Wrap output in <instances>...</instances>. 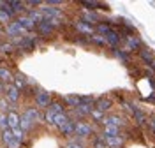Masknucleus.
Here are the masks:
<instances>
[{
	"instance_id": "f257e3e1",
	"label": "nucleus",
	"mask_w": 155,
	"mask_h": 148,
	"mask_svg": "<svg viewBox=\"0 0 155 148\" xmlns=\"http://www.w3.org/2000/svg\"><path fill=\"white\" fill-rule=\"evenodd\" d=\"M94 134V127L88 122H74V136L81 139H87Z\"/></svg>"
},
{
	"instance_id": "f03ea898",
	"label": "nucleus",
	"mask_w": 155,
	"mask_h": 148,
	"mask_svg": "<svg viewBox=\"0 0 155 148\" xmlns=\"http://www.w3.org/2000/svg\"><path fill=\"white\" fill-rule=\"evenodd\" d=\"M4 99L7 102H12L16 104L19 100V90L14 87V85H4Z\"/></svg>"
},
{
	"instance_id": "7ed1b4c3",
	"label": "nucleus",
	"mask_w": 155,
	"mask_h": 148,
	"mask_svg": "<svg viewBox=\"0 0 155 148\" xmlns=\"http://www.w3.org/2000/svg\"><path fill=\"white\" fill-rule=\"evenodd\" d=\"M0 139H2V143H4L7 148H19V146H21L18 141L14 139L11 129H5V130H2V132H0Z\"/></svg>"
},
{
	"instance_id": "20e7f679",
	"label": "nucleus",
	"mask_w": 155,
	"mask_h": 148,
	"mask_svg": "<svg viewBox=\"0 0 155 148\" xmlns=\"http://www.w3.org/2000/svg\"><path fill=\"white\" fill-rule=\"evenodd\" d=\"M23 117L28 120V122H32V123H35V122H39V120L42 118V115L39 113V109L35 108V106L25 108V111H23Z\"/></svg>"
},
{
	"instance_id": "39448f33",
	"label": "nucleus",
	"mask_w": 155,
	"mask_h": 148,
	"mask_svg": "<svg viewBox=\"0 0 155 148\" xmlns=\"http://www.w3.org/2000/svg\"><path fill=\"white\" fill-rule=\"evenodd\" d=\"M35 104H37V108H49L51 95H49L48 92H39L37 95H35Z\"/></svg>"
},
{
	"instance_id": "423d86ee",
	"label": "nucleus",
	"mask_w": 155,
	"mask_h": 148,
	"mask_svg": "<svg viewBox=\"0 0 155 148\" xmlns=\"http://www.w3.org/2000/svg\"><path fill=\"white\" fill-rule=\"evenodd\" d=\"M102 125H109V127H122L124 125V118L118 117V115H109V117H104L102 118Z\"/></svg>"
},
{
	"instance_id": "0eeeda50",
	"label": "nucleus",
	"mask_w": 155,
	"mask_h": 148,
	"mask_svg": "<svg viewBox=\"0 0 155 148\" xmlns=\"http://www.w3.org/2000/svg\"><path fill=\"white\" fill-rule=\"evenodd\" d=\"M5 117H7V127H9L11 130L19 127V113H16V111L9 109V111L5 113Z\"/></svg>"
},
{
	"instance_id": "6e6552de",
	"label": "nucleus",
	"mask_w": 155,
	"mask_h": 148,
	"mask_svg": "<svg viewBox=\"0 0 155 148\" xmlns=\"http://www.w3.org/2000/svg\"><path fill=\"white\" fill-rule=\"evenodd\" d=\"M101 139L104 141L106 148H120L124 145V138L122 136H116V138H106V136H101Z\"/></svg>"
},
{
	"instance_id": "1a4fd4ad",
	"label": "nucleus",
	"mask_w": 155,
	"mask_h": 148,
	"mask_svg": "<svg viewBox=\"0 0 155 148\" xmlns=\"http://www.w3.org/2000/svg\"><path fill=\"white\" fill-rule=\"evenodd\" d=\"M111 106H113V102H111V99H106V97H101V99H97V102H95V108L97 111H101V113H106L107 109H111Z\"/></svg>"
},
{
	"instance_id": "9d476101",
	"label": "nucleus",
	"mask_w": 155,
	"mask_h": 148,
	"mask_svg": "<svg viewBox=\"0 0 155 148\" xmlns=\"http://www.w3.org/2000/svg\"><path fill=\"white\" fill-rule=\"evenodd\" d=\"M5 32L9 34L11 37H19V35H21V34H23L25 30L21 28V27H19V25L16 23V21H11L9 25L5 27Z\"/></svg>"
},
{
	"instance_id": "9b49d317",
	"label": "nucleus",
	"mask_w": 155,
	"mask_h": 148,
	"mask_svg": "<svg viewBox=\"0 0 155 148\" xmlns=\"http://www.w3.org/2000/svg\"><path fill=\"white\" fill-rule=\"evenodd\" d=\"M69 122H71V117H69L67 113H58V115H55V122H53V125H57L58 129L65 127Z\"/></svg>"
},
{
	"instance_id": "f8f14e48",
	"label": "nucleus",
	"mask_w": 155,
	"mask_h": 148,
	"mask_svg": "<svg viewBox=\"0 0 155 148\" xmlns=\"http://www.w3.org/2000/svg\"><path fill=\"white\" fill-rule=\"evenodd\" d=\"M16 23H18V25H19V27H21L23 30H25V32H28V30H32L34 27H35V25L30 21L28 16H19L18 20H16Z\"/></svg>"
},
{
	"instance_id": "ddd939ff",
	"label": "nucleus",
	"mask_w": 155,
	"mask_h": 148,
	"mask_svg": "<svg viewBox=\"0 0 155 148\" xmlns=\"http://www.w3.org/2000/svg\"><path fill=\"white\" fill-rule=\"evenodd\" d=\"M101 136H106V138H116V136H122V134H120V129H118V127H109V125H104Z\"/></svg>"
},
{
	"instance_id": "4468645a",
	"label": "nucleus",
	"mask_w": 155,
	"mask_h": 148,
	"mask_svg": "<svg viewBox=\"0 0 155 148\" xmlns=\"http://www.w3.org/2000/svg\"><path fill=\"white\" fill-rule=\"evenodd\" d=\"M104 39H106V44H111V46H116L118 42H120V35L113 32V30H109L106 35H104Z\"/></svg>"
},
{
	"instance_id": "2eb2a0df",
	"label": "nucleus",
	"mask_w": 155,
	"mask_h": 148,
	"mask_svg": "<svg viewBox=\"0 0 155 148\" xmlns=\"http://www.w3.org/2000/svg\"><path fill=\"white\" fill-rule=\"evenodd\" d=\"M27 16L30 18V21H32L34 25H41V23L44 21V16L41 14V11H30Z\"/></svg>"
},
{
	"instance_id": "dca6fc26",
	"label": "nucleus",
	"mask_w": 155,
	"mask_h": 148,
	"mask_svg": "<svg viewBox=\"0 0 155 148\" xmlns=\"http://www.w3.org/2000/svg\"><path fill=\"white\" fill-rule=\"evenodd\" d=\"M9 81H12V74H11V71L5 69V67H0V83H2V85H7Z\"/></svg>"
},
{
	"instance_id": "f3484780",
	"label": "nucleus",
	"mask_w": 155,
	"mask_h": 148,
	"mask_svg": "<svg viewBox=\"0 0 155 148\" xmlns=\"http://www.w3.org/2000/svg\"><path fill=\"white\" fill-rule=\"evenodd\" d=\"M12 136H14V139L21 145V143L25 141V138H27V132H25V130H21V129L18 127V129H12Z\"/></svg>"
},
{
	"instance_id": "a211bd4d",
	"label": "nucleus",
	"mask_w": 155,
	"mask_h": 148,
	"mask_svg": "<svg viewBox=\"0 0 155 148\" xmlns=\"http://www.w3.org/2000/svg\"><path fill=\"white\" fill-rule=\"evenodd\" d=\"M60 132H62L64 136H72V134H74V120H71L65 127L60 129Z\"/></svg>"
},
{
	"instance_id": "6ab92c4d",
	"label": "nucleus",
	"mask_w": 155,
	"mask_h": 148,
	"mask_svg": "<svg viewBox=\"0 0 155 148\" xmlns=\"http://www.w3.org/2000/svg\"><path fill=\"white\" fill-rule=\"evenodd\" d=\"M5 4L11 7L12 12H19V11L25 9V4H23V2H5Z\"/></svg>"
},
{
	"instance_id": "aec40b11",
	"label": "nucleus",
	"mask_w": 155,
	"mask_h": 148,
	"mask_svg": "<svg viewBox=\"0 0 155 148\" xmlns=\"http://www.w3.org/2000/svg\"><path fill=\"white\" fill-rule=\"evenodd\" d=\"M12 81H14V87L18 90H21L25 85H27V79H25V76H14L12 78Z\"/></svg>"
},
{
	"instance_id": "412c9836",
	"label": "nucleus",
	"mask_w": 155,
	"mask_h": 148,
	"mask_svg": "<svg viewBox=\"0 0 155 148\" xmlns=\"http://www.w3.org/2000/svg\"><path fill=\"white\" fill-rule=\"evenodd\" d=\"M127 42H129L130 49H141V42H139L137 37H127Z\"/></svg>"
},
{
	"instance_id": "4be33fe9",
	"label": "nucleus",
	"mask_w": 155,
	"mask_h": 148,
	"mask_svg": "<svg viewBox=\"0 0 155 148\" xmlns=\"http://www.w3.org/2000/svg\"><path fill=\"white\" fill-rule=\"evenodd\" d=\"M76 28L81 30V32H87V34H90V35H92V27H90L88 23H85V21H78V23H76Z\"/></svg>"
},
{
	"instance_id": "5701e85b",
	"label": "nucleus",
	"mask_w": 155,
	"mask_h": 148,
	"mask_svg": "<svg viewBox=\"0 0 155 148\" xmlns=\"http://www.w3.org/2000/svg\"><path fill=\"white\" fill-rule=\"evenodd\" d=\"M139 51H141V57H143V60H146V62H153V53H152L150 49L141 48Z\"/></svg>"
},
{
	"instance_id": "b1692460",
	"label": "nucleus",
	"mask_w": 155,
	"mask_h": 148,
	"mask_svg": "<svg viewBox=\"0 0 155 148\" xmlns=\"http://www.w3.org/2000/svg\"><path fill=\"white\" fill-rule=\"evenodd\" d=\"M49 111H53V113H55V115H58V113H65V111H64V106H62V104H58V102H53V104H49Z\"/></svg>"
},
{
	"instance_id": "393cba45",
	"label": "nucleus",
	"mask_w": 155,
	"mask_h": 148,
	"mask_svg": "<svg viewBox=\"0 0 155 148\" xmlns=\"http://www.w3.org/2000/svg\"><path fill=\"white\" fill-rule=\"evenodd\" d=\"M92 41L99 44V46H106V39H104V35H101V34H94L92 35Z\"/></svg>"
},
{
	"instance_id": "a878e982",
	"label": "nucleus",
	"mask_w": 155,
	"mask_h": 148,
	"mask_svg": "<svg viewBox=\"0 0 155 148\" xmlns=\"http://www.w3.org/2000/svg\"><path fill=\"white\" fill-rule=\"evenodd\" d=\"M44 120H46V123L53 125V122H55V113L49 111V109H46V113H44Z\"/></svg>"
},
{
	"instance_id": "bb28decb",
	"label": "nucleus",
	"mask_w": 155,
	"mask_h": 148,
	"mask_svg": "<svg viewBox=\"0 0 155 148\" xmlns=\"http://www.w3.org/2000/svg\"><path fill=\"white\" fill-rule=\"evenodd\" d=\"M5 129H9L7 127V117H5V113H0V132Z\"/></svg>"
},
{
	"instance_id": "cd10ccee",
	"label": "nucleus",
	"mask_w": 155,
	"mask_h": 148,
	"mask_svg": "<svg viewBox=\"0 0 155 148\" xmlns=\"http://www.w3.org/2000/svg\"><path fill=\"white\" fill-rule=\"evenodd\" d=\"M115 55L122 60V62H127V60H129V57H127V53L124 51V49H115Z\"/></svg>"
},
{
	"instance_id": "c85d7f7f",
	"label": "nucleus",
	"mask_w": 155,
	"mask_h": 148,
	"mask_svg": "<svg viewBox=\"0 0 155 148\" xmlns=\"http://www.w3.org/2000/svg\"><path fill=\"white\" fill-rule=\"evenodd\" d=\"M7 108H9V102L5 99H0V111L2 113H7Z\"/></svg>"
},
{
	"instance_id": "c756f323",
	"label": "nucleus",
	"mask_w": 155,
	"mask_h": 148,
	"mask_svg": "<svg viewBox=\"0 0 155 148\" xmlns=\"http://www.w3.org/2000/svg\"><path fill=\"white\" fill-rule=\"evenodd\" d=\"M65 148H85L81 143H78V141H69L67 145H65Z\"/></svg>"
},
{
	"instance_id": "7c9ffc66",
	"label": "nucleus",
	"mask_w": 155,
	"mask_h": 148,
	"mask_svg": "<svg viewBox=\"0 0 155 148\" xmlns=\"http://www.w3.org/2000/svg\"><path fill=\"white\" fill-rule=\"evenodd\" d=\"M2 94H4V85L0 83V95H2Z\"/></svg>"
}]
</instances>
